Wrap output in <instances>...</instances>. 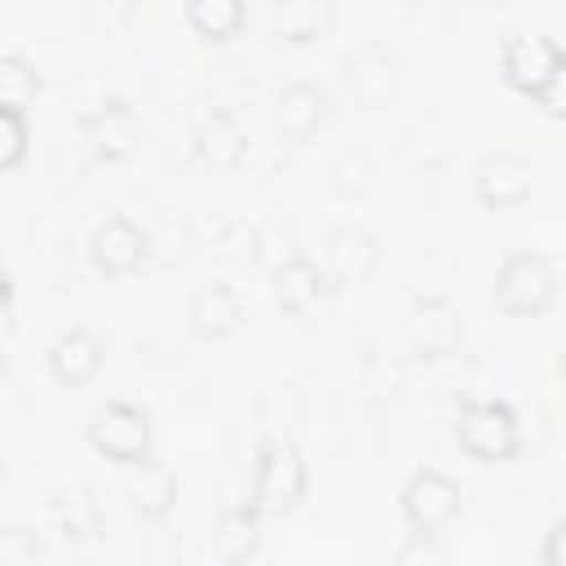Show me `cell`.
Masks as SVG:
<instances>
[{"label": "cell", "mask_w": 566, "mask_h": 566, "mask_svg": "<svg viewBox=\"0 0 566 566\" xmlns=\"http://www.w3.org/2000/svg\"><path fill=\"white\" fill-rule=\"evenodd\" d=\"M88 442L106 455V460H119V464H137L146 460L150 451V420L142 407L133 402H106L93 424H88Z\"/></svg>", "instance_id": "cell-1"}, {"label": "cell", "mask_w": 566, "mask_h": 566, "mask_svg": "<svg viewBox=\"0 0 566 566\" xmlns=\"http://www.w3.org/2000/svg\"><path fill=\"white\" fill-rule=\"evenodd\" d=\"M553 287H557V274H553L548 256L517 252V256L504 261V270L495 279V301L509 314H535V310H544L553 301Z\"/></svg>", "instance_id": "cell-2"}, {"label": "cell", "mask_w": 566, "mask_h": 566, "mask_svg": "<svg viewBox=\"0 0 566 566\" xmlns=\"http://www.w3.org/2000/svg\"><path fill=\"white\" fill-rule=\"evenodd\" d=\"M455 438L473 460H504L517 447V420L504 402H469L455 420Z\"/></svg>", "instance_id": "cell-3"}, {"label": "cell", "mask_w": 566, "mask_h": 566, "mask_svg": "<svg viewBox=\"0 0 566 566\" xmlns=\"http://www.w3.org/2000/svg\"><path fill=\"white\" fill-rule=\"evenodd\" d=\"M305 491V464L296 447L270 442L256 464V486H252V509L256 513H287Z\"/></svg>", "instance_id": "cell-4"}, {"label": "cell", "mask_w": 566, "mask_h": 566, "mask_svg": "<svg viewBox=\"0 0 566 566\" xmlns=\"http://www.w3.org/2000/svg\"><path fill=\"white\" fill-rule=\"evenodd\" d=\"M402 509H407L416 531L433 535V531H442L460 513V486L447 473H438V469H420L402 486Z\"/></svg>", "instance_id": "cell-5"}, {"label": "cell", "mask_w": 566, "mask_h": 566, "mask_svg": "<svg viewBox=\"0 0 566 566\" xmlns=\"http://www.w3.org/2000/svg\"><path fill=\"white\" fill-rule=\"evenodd\" d=\"M566 62V53L544 40V35H509L504 40V75L509 84H517L522 93H544L548 80L557 75V66Z\"/></svg>", "instance_id": "cell-6"}, {"label": "cell", "mask_w": 566, "mask_h": 566, "mask_svg": "<svg viewBox=\"0 0 566 566\" xmlns=\"http://www.w3.org/2000/svg\"><path fill=\"white\" fill-rule=\"evenodd\" d=\"M88 252H93V265H97L102 274L119 279V274H128V270L142 261L146 239H142V230H137L128 217H106V221L93 230Z\"/></svg>", "instance_id": "cell-7"}, {"label": "cell", "mask_w": 566, "mask_h": 566, "mask_svg": "<svg viewBox=\"0 0 566 566\" xmlns=\"http://www.w3.org/2000/svg\"><path fill=\"white\" fill-rule=\"evenodd\" d=\"M97 367H102V340L88 327H71L49 345V371H53V380H62L71 389L93 380Z\"/></svg>", "instance_id": "cell-8"}, {"label": "cell", "mask_w": 566, "mask_h": 566, "mask_svg": "<svg viewBox=\"0 0 566 566\" xmlns=\"http://www.w3.org/2000/svg\"><path fill=\"white\" fill-rule=\"evenodd\" d=\"M345 84L363 106H380L394 93V57L380 44H363L345 57Z\"/></svg>", "instance_id": "cell-9"}, {"label": "cell", "mask_w": 566, "mask_h": 566, "mask_svg": "<svg viewBox=\"0 0 566 566\" xmlns=\"http://www.w3.org/2000/svg\"><path fill=\"white\" fill-rule=\"evenodd\" d=\"M526 190H531V168H526L522 155L495 150V155H486L478 164V195H482V203L504 208V203H517Z\"/></svg>", "instance_id": "cell-10"}, {"label": "cell", "mask_w": 566, "mask_h": 566, "mask_svg": "<svg viewBox=\"0 0 566 566\" xmlns=\"http://www.w3.org/2000/svg\"><path fill=\"white\" fill-rule=\"evenodd\" d=\"M84 137L93 142V150L102 159H124L137 142V115L124 102H106L102 111H93L84 119Z\"/></svg>", "instance_id": "cell-11"}, {"label": "cell", "mask_w": 566, "mask_h": 566, "mask_svg": "<svg viewBox=\"0 0 566 566\" xmlns=\"http://www.w3.org/2000/svg\"><path fill=\"white\" fill-rule=\"evenodd\" d=\"M376 265V243L363 230H336L327 243V270L336 283H363Z\"/></svg>", "instance_id": "cell-12"}, {"label": "cell", "mask_w": 566, "mask_h": 566, "mask_svg": "<svg viewBox=\"0 0 566 566\" xmlns=\"http://www.w3.org/2000/svg\"><path fill=\"white\" fill-rule=\"evenodd\" d=\"M239 318H243V301H239L234 287L212 283V287H203L195 296V332L199 336H226Z\"/></svg>", "instance_id": "cell-13"}, {"label": "cell", "mask_w": 566, "mask_h": 566, "mask_svg": "<svg viewBox=\"0 0 566 566\" xmlns=\"http://www.w3.org/2000/svg\"><path fill=\"white\" fill-rule=\"evenodd\" d=\"M323 119V93L310 84H292L279 93V124L292 142H305Z\"/></svg>", "instance_id": "cell-14"}, {"label": "cell", "mask_w": 566, "mask_h": 566, "mask_svg": "<svg viewBox=\"0 0 566 566\" xmlns=\"http://www.w3.org/2000/svg\"><path fill=\"white\" fill-rule=\"evenodd\" d=\"M318 270L305 261V256H292L287 265H279L274 274V292H279V305L292 310V314H305L314 301H318Z\"/></svg>", "instance_id": "cell-15"}, {"label": "cell", "mask_w": 566, "mask_h": 566, "mask_svg": "<svg viewBox=\"0 0 566 566\" xmlns=\"http://www.w3.org/2000/svg\"><path fill=\"white\" fill-rule=\"evenodd\" d=\"M35 93H40L35 66L22 53H0V106L27 111L35 102Z\"/></svg>", "instance_id": "cell-16"}, {"label": "cell", "mask_w": 566, "mask_h": 566, "mask_svg": "<svg viewBox=\"0 0 566 566\" xmlns=\"http://www.w3.org/2000/svg\"><path fill=\"white\" fill-rule=\"evenodd\" d=\"M199 150L217 164V168H230L234 159H239V150H243V133H239V124H234V115H226V111H217L203 128H199Z\"/></svg>", "instance_id": "cell-17"}, {"label": "cell", "mask_w": 566, "mask_h": 566, "mask_svg": "<svg viewBox=\"0 0 566 566\" xmlns=\"http://www.w3.org/2000/svg\"><path fill=\"white\" fill-rule=\"evenodd\" d=\"M252 544H256V522H252V513H226V517L217 522V531H212V548H217L221 562H243V557L252 553Z\"/></svg>", "instance_id": "cell-18"}, {"label": "cell", "mask_w": 566, "mask_h": 566, "mask_svg": "<svg viewBox=\"0 0 566 566\" xmlns=\"http://www.w3.org/2000/svg\"><path fill=\"white\" fill-rule=\"evenodd\" d=\"M186 18H190L203 35H230V31L239 27L243 9H239L234 0H195V4H186Z\"/></svg>", "instance_id": "cell-19"}, {"label": "cell", "mask_w": 566, "mask_h": 566, "mask_svg": "<svg viewBox=\"0 0 566 566\" xmlns=\"http://www.w3.org/2000/svg\"><path fill=\"white\" fill-rule=\"evenodd\" d=\"M27 155V119L13 106H0V168H18Z\"/></svg>", "instance_id": "cell-20"}, {"label": "cell", "mask_w": 566, "mask_h": 566, "mask_svg": "<svg viewBox=\"0 0 566 566\" xmlns=\"http://www.w3.org/2000/svg\"><path fill=\"white\" fill-rule=\"evenodd\" d=\"M133 495H137V504H142L146 513H164V509H168V495H172V478H168L164 469H146V473L137 478Z\"/></svg>", "instance_id": "cell-21"}, {"label": "cell", "mask_w": 566, "mask_h": 566, "mask_svg": "<svg viewBox=\"0 0 566 566\" xmlns=\"http://www.w3.org/2000/svg\"><path fill=\"white\" fill-rule=\"evenodd\" d=\"M394 566H447V553L438 548V539H433V535L416 531V535H411V539L398 548Z\"/></svg>", "instance_id": "cell-22"}, {"label": "cell", "mask_w": 566, "mask_h": 566, "mask_svg": "<svg viewBox=\"0 0 566 566\" xmlns=\"http://www.w3.org/2000/svg\"><path fill=\"white\" fill-rule=\"evenodd\" d=\"M539 106H544L548 115H566V62L557 66V75H553L548 88L539 93Z\"/></svg>", "instance_id": "cell-23"}, {"label": "cell", "mask_w": 566, "mask_h": 566, "mask_svg": "<svg viewBox=\"0 0 566 566\" xmlns=\"http://www.w3.org/2000/svg\"><path fill=\"white\" fill-rule=\"evenodd\" d=\"M544 566H566V522H557L544 539Z\"/></svg>", "instance_id": "cell-24"}, {"label": "cell", "mask_w": 566, "mask_h": 566, "mask_svg": "<svg viewBox=\"0 0 566 566\" xmlns=\"http://www.w3.org/2000/svg\"><path fill=\"white\" fill-rule=\"evenodd\" d=\"M13 310H18V305H13V279L4 274V279H0V318H4V336H13V327H18Z\"/></svg>", "instance_id": "cell-25"}]
</instances>
